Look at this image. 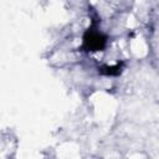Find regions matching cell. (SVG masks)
<instances>
[{
	"instance_id": "obj_1",
	"label": "cell",
	"mask_w": 159,
	"mask_h": 159,
	"mask_svg": "<svg viewBox=\"0 0 159 159\" xmlns=\"http://www.w3.org/2000/svg\"><path fill=\"white\" fill-rule=\"evenodd\" d=\"M106 45V37L97 31H87L83 37V47L89 51L102 50Z\"/></svg>"
}]
</instances>
